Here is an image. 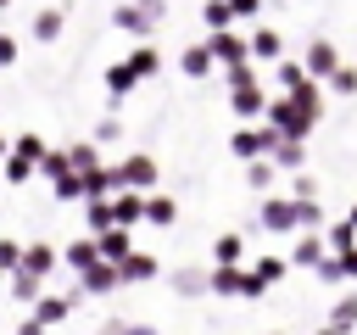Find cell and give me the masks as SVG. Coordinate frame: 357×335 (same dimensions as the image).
Here are the masks:
<instances>
[{
  "mask_svg": "<svg viewBox=\"0 0 357 335\" xmlns=\"http://www.w3.org/2000/svg\"><path fill=\"white\" fill-rule=\"evenodd\" d=\"M262 223L268 229H296L301 223V201H268L262 207Z\"/></svg>",
  "mask_w": 357,
  "mask_h": 335,
  "instance_id": "1",
  "label": "cell"
},
{
  "mask_svg": "<svg viewBox=\"0 0 357 335\" xmlns=\"http://www.w3.org/2000/svg\"><path fill=\"white\" fill-rule=\"evenodd\" d=\"M151 179H156V162L151 156H128L123 162V184H151Z\"/></svg>",
  "mask_w": 357,
  "mask_h": 335,
  "instance_id": "2",
  "label": "cell"
},
{
  "mask_svg": "<svg viewBox=\"0 0 357 335\" xmlns=\"http://www.w3.org/2000/svg\"><path fill=\"white\" fill-rule=\"evenodd\" d=\"M95 257H100V240H73L67 246V262L84 274V268H95Z\"/></svg>",
  "mask_w": 357,
  "mask_h": 335,
  "instance_id": "3",
  "label": "cell"
},
{
  "mask_svg": "<svg viewBox=\"0 0 357 335\" xmlns=\"http://www.w3.org/2000/svg\"><path fill=\"white\" fill-rule=\"evenodd\" d=\"M123 279V268H106V262H95V268H84V290H112Z\"/></svg>",
  "mask_w": 357,
  "mask_h": 335,
  "instance_id": "4",
  "label": "cell"
},
{
  "mask_svg": "<svg viewBox=\"0 0 357 335\" xmlns=\"http://www.w3.org/2000/svg\"><path fill=\"white\" fill-rule=\"evenodd\" d=\"M67 307H73V296H39L33 318H39V324H56V318H67Z\"/></svg>",
  "mask_w": 357,
  "mask_h": 335,
  "instance_id": "5",
  "label": "cell"
},
{
  "mask_svg": "<svg viewBox=\"0 0 357 335\" xmlns=\"http://www.w3.org/2000/svg\"><path fill=\"white\" fill-rule=\"evenodd\" d=\"M117 268H123V279H151V274H156V262H151L145 251H128Z\"/></svg>",
  "mask_w": 357,
  "mask_h": 335,
  "instance_id": "6",
  "label": "cell"
},
{
  "mask_svg": "<svg viewBox=\"0 0 357 335\" xmlns=\"http://www.w3.org/2000/svg\"><path fill=\"white\" fill-rule=\"evenodd\" d=\"M50 262H56L50 246H28V251H22V268H28V274H50Z\"/></svg>",
  "mask_w": 357,
  "mask_h": 335,
  "instance_id": "7",
  "label": "cell"
},
{
  "mask_svg": "<svg viewBox=\"0 0 357 335\" xmlns=\"http://www.w3.org/2000/svg\"><path fill=\"white\" fill-rule=\"evenodd\" d=\"M112 212H117V223H134V218L145 212V201H139V195H117V201H112Z\"/></svg>",
  "mask_w": 357,
  "mask_h": 335,
  "instance_id": "8",
  "label": "cell"
},
{
  "mask_svg": "<svg viewBox=\"0 0 357 335\" xmlns=\"http://www.w3.org/2000/svg\"><path fill=\"white\" fill-rule=\"evenodd\" d=\"M100 335H156V329H145V324H128V318H106V324H100Z\"/></svg>",
  "mask_w": 357,
  "mask_h": 335,
  "instance_id": "9",
  "label": "cell"
},
{
  "mask_svg": "<svg viewBox=\"0 0 357 335\" xmlns=\"http://www.w3.org/2000/svg\"><path fill=\"white\" fill-rule=\"evenodd\" d=\"M357 324V302H340L335 313H329V329H351Z\"/></svg>",
  "mask_w": 357,
  "mask_h": 335,
  "instance_id": "10",
  "label": "cell"
},
{
  "mask_svg": "<svg viewBox=\"0 0 357 335\" xmlns=\"http://www.w3.org/2000/svg\"><path fill=\"white\" fill-rule=\"evenodd\" d=\"M145 218H151V223H173V201H167V195H156V201L145 207Z\"/></svg>",
  "mask_w": 357,
  "mask_h": 335,
  "instance_id": "11",
  "label": "cell"
},
{
  "mask_svg": "<svg viewBox=\"0 0 357 335\" xmlns=\"http://www.w3.org/2000/svg\"><path fill=\"white\" fill-rule=\"evenodd\" d=\"M296 262H324V246L307 234V240H296Z\"/></svg>",
  "mask_w": 357,
  "mask_h": 335,
  "instance_id": "12",
  "label": "cell"
},
{
  "mask_svg": "<svg viewBox=\"0 0 357 335\" xmlns=\"http://www.w3.org/2000/svg\"><path fill=\"white\" fill-rule=\"evenodd\" d=\"M173 285H178V290H184V296H195V290H206V285H212V279H201V274H195V268H184V274H178V279H173Z\"/></svg>",
  "mask_w": 357,
  "mask_h": 335,
  "instance_id": "13",
  "label": "cell"
},
{
  "mask_svg": "<svg viewBox=\"0 0 357 335\" xmlns=\"http://www.w3.org/2000/svg\"><path fill=\"white\" fill-rule=\"evenodd\" d=\"M279 274H284V262H279V257H262V262H257V279H262V285H273Z\"/></svg>",
  "mask_w": 357,
  "mask_h": 335,
  "instance_id": "14",
  "label": "cell"
},
{
  "mask_svg": "<svg viewBox=\"0 0 357 335\" xmlns=\"http://www.w3.org/2000/svg\"><path fill=\"white\" fill-rule=\"evenodd\" d=\"M17 151H22V156H33V162H39V156H45V145H39V140H33V134H22V140H17Z\"/></svg>",
  "mask_w": 357,
  "mask_h": 335,
  "instance_id": "15",
  "label": "cell"
},
{
  "mask_svg": "<svg viewBox=\"0 0 357 335\" xmlns=\"http://www.w3.org/2000/svg\"><path fill=\"white\" fill-rule=\"evenodd\" d=\"M234 257H240V240H234V234H229V240H218V262H234Z\"/></svg>",
  "mask_w": 357,
  "mask_h": 335,
  "instance_id": "16",
  "label": "cell"
},
{
  "mask_svg": "<svg viewBox=\"0 0 357 335\" xmlns=\"http://www.w3.org/2000/svg\"><path fill=\"white\" fill-rule=\"evenodd\" d=\"M11 56H17V45H11V39H0V67H6Z\"/></svg>",
  "mask_w": 357,
  "mask_h": 335,
  "instance_id": "17",
  "label": "cell"
},
{
  "mask_svg": "<svg viewBox=\"0 0 357 335\" xmlns=\"http://www.w3.org/2000/svg\"><path fill=\"white\" fill-rule=\"evenodd\" d=\"M22 335H45V324H39V318H28V324H22Z\"/></svg>",
  "mask_w": 357,
  "mask_h": 335,
  "instance_id": "18",
  "label": "cell"
},
{
  "mask_svg": "<svg viewBox=\"0 0 357 335\" xmlns=\"http://www.w3.org/2000/svg\"><path fill=\"white\" fill-rule=\"evenodd\" d=\"M324 335H340V329H324Z\"/></svg>",
  "mask_w": 357,
  "mask_h": 335,
  "instance_id": "19",
  "label": "cell"
},
{
  "mask_svg": "<svg viewBox=\"0 0 357 335\" xmlns=\"http://www.w3.org/2000/svg\"><path fill=\"white\" fill-rule=\"evenodd\" d=\"M0 156H6V140H0Z\"/></svg>",
  "mask_w": 357,
  "mask_h": 335,
  "instance_id": "20",
  "label": "cell"
}]
</instances>
